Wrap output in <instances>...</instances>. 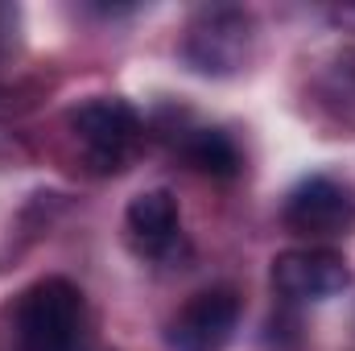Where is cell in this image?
<instances>
[{
	"label": "cell",
	"instance_id": "obj_1",
	"mask_svg": "<svg viewBox=\"0 0 355 351\" xmlns=\"http://www.w3.org/2000/svg\"><path fill=\"white\" fill-rule=\"evenodd\" d=\"M12 348L17 351H91L87 298L67 277H42L12 302Z\"/></svg>",
	"mask_w": 355,
	"mask_h": 351
},
{
	"label": "cell",
	"instance_id": "obj_2",
	"mask_svg": "<svg viewBox=\"0 0 355 351\" xmlns=\"http://www.w3.org/2000/svg\"><path fill=\"white\" fill-rule=\"evenodd\" d=\"M252 50H257V17L236 4L198 8L182 33V62L207 79L240 75L252 62Z\"/></svg>",
	"mask_w": 355,
	"mask_h": 351
},
{
	"label": "cell",
	"instance_id": "obj_3",
	"mask_svg": "<svg viewBox=\"0 0 355 351\" xmlns=\"http://www.w3.org/2000/svg\"><path fill=\"white\" fill-rule=\"evenodd\" d=\"M67 128L79 141L87 166L99 170V174L124 170L137 157L141 141H145L141 112L128 99H120V95H91L83 103H75L67 112Z\"/></svg>",
	"mask_w": 355,
	"mask_h": 351
},
{
	"label": "cell",
	"instance_id": "obj_4",
	"mask_svg": "<svg viewBox=\"0 0 355 351\" xmlns=\"http://www.w3.org/2000/svg\"><path fill=\"white\" fill-rule=\"evenodd\" d=\"M281 223L289 236L318 244V248H331L335 240L355 236V190L331 174L302 178L285 194Z\"/></svg>",
	"mask_w": 355,
	"mask_h": 351
},
{
	"label": "cell",
	"instance_id": "obj_5",
	"mask_svg": "<svg viewBox=\"0 0 355 351\" xmlns=\"http://www.w3.org/2000/svg\"><path fill=\"white\" fill-rule=\"evenodd\" d=\"M244 298L232 285H211L186 298L170 323V343L178 351H223L240 331Z\"/></svg>",
	"mask_w": 355,
	"mask_h": 351
},
{
	"label": "cell",
	"instance_id": "obj_6",
	"mask_svg": "<svg viewBox=\"0 0 355 351\" xmlns=\"http://www.w3.org/2000/svg\"><path fill=\"white\" fill-rule=\"evenodd\" d=\"M352 285V264L335 248L302 244L289 252H277L272 261V289L285 302H327L339 298Z\"/></svg>",
	"mask_w": 355,
	"mask_h": 351
},
{
	"label": "cell",
	"instance_id": "obj_7",
	"mask_svg": "<svg viewBox=\"0 0 355 351\" xmlns=\"http://www.w3.org/2000/svg\"><path fill=\"white\" fill-rule=\"evenodd\" d=\"M124 228L141 257H153V261L170 257L182 240V207H178L174 190H166V186L141 190L124 211Z\"/></svg>",
	"mask_w": 355,
	"mask_h": 351
},
{
	"label": "cell",
	"instance_id": "obj_8",
	"mask_svg": "<svg viewBox=\"0 0 355 351\" xmlns=\"http://www.w3.org/2000/svg\"><path fill=\"white\" fill-rule=\"evenodd\" d=\"M174 149L194 174L215 178V182H232V178H240V170H244V153L232 141V132L211 128V124L174 128Z\"/></svg>",
	"mask_w": 355,
	"mask_h": 351
},
{
	"label": "cell",
	"instance_id": "obj_9",
	"mask_svg": "<svg viewBox=\"0 0 355 351\" xmlns=\"http://www.w3.org/2000/svg\"><path fill=\"white\" fill-rule=\"evenodd\" d=\"M21 42V8L0 0V54H8Z\"/></svg>",
	"mask_w": 355,
	"mask_h": 351
}]
</instances>
